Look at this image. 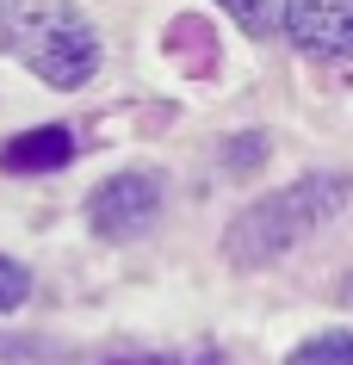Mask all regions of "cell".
Here are the masks:
<instances>
[{
  "mask_svg": "<svg viewBox=\"0 0 353 365\" xmlns=\"http://www.w3.org/2000/svg\"><path fill=\"white\" fill-rule=\"evenodd\" d=\"M68 161H75V130L68 124H31V130H19L0 149V168L6 173H56Z\"/></svg>",
  "mask_w": 353,
  "mask_h": 365,
  "instance_id": "obj_5",
  "label": "cell"
},
{
  "mask_svg": "<svg viewBox=\"0 0 353 365\" xmlns=\"http://www.w3.org/2000/svg\"><path fill=\"white\" fill-rule=\"evenodd\" d=\"M353 205V173L316 168L304 180H285L279 192H260L255 205H242L223 230V254L230 267H273L279 254H292L304 235H316L322 223Z\"/></svg>",
  "mask_w": 353,
  "mask_h": 365,
  "instance_id": "obj_1",
  "label": "cell"
},
{
  "mask_svg": "<svg viewBox=\"0 0 353 365\" xmlns=\"http://www.w3.org/2000/svg\"><path fill=\"white\" fill-rule=\"evenodd\" d=\"M217 6H223L242 31H255V38H260V31H273V19H279V0H217Z\"/></svg>",
  "mask_w": 353,
  "mask_h": 365,
  "instance_id": "obj_7",
  "label": "cell"
},
{
  "mask_svg": "<svg viewBox=\"0 0 353 365\" xmlns=\"http://www.w3.org/2000/svg\"><path fill=\"white\" fill-rule=\"evenodd\" d=\"M161 217V180L155 173H112L87 192V223L106 242H137Z\"/></svg>",
  "mask_w": 353,
  "mask_h": 365,
  "instance_id": "obj_3",
  "label": "cell"
},
{
  "mask_svg": "<svg viewBox=\"0 0 353 365\" xmlns=\"http://www.w3.org/2000/svg\"><path fill=\"white\" fill-rule=\"evenodd\" d=\"M25 297H31V267L0 254V316H6V309H19Z\"/></svg>",
  "mask_w": 353,
  "mask_h": 365,
  "instance_id": "obj_8",
  "label": "cell"
},
{
  "mask_svg": "<svg viewBox=\"0 0 353 365\" xmlns=\"http://www.w3.org/2000/svg\"><path fill=\"white\" fill-rule=\"evenodd\" d=\"M285 365H353V328H322L310 341H297Z\"/></svg>",
  "mask_w": 353,
  "mask_h": 365,
  "instance_id": "obj_6",
  "label": "cell"
},
{
  "mask_svg": "<svg viewBox=\"0 0 353 365\" xmlns=\"http://www.w3.org/2000/svg\"><path fill=\"white\" fill-rule=\"evenodd\" d=\"M0 50L62 93L99 75V31L75 0H0Z\"/></svg>",
  "mask_w": 353,
  "mask_h": 365,
  "instance_id": "obj_2",
  "label": "cell"
},
{
  "mask_svg": "<svg viewBox=\"0 0 353 365\" xmlns=\"http://www.w3.org/2000/svg\"><path fill=\"white\" fill-rule=\"evenodd\" d=\"M106 365H223L217 353H118V359H106Z\"/></svg>",
  "mask_w": 353,
  "mask_h": 365,
  "instance_id": "obj_10",
  "label": "cell"
},
{
  "mask_svg": "<svg viewBox=\"0 0 353 365\" xmlns=\"http://www.w3.org/2000/svg\"><path fill=\"white\" fill-rule=\"evenodd\" d=\"M347 304H353V285H347Z\"/></svg>",
  "mask_w": 353,
  "mask_h": 365,
  "instance_id": "obj_11",
  "label": "cell"
},
{
  "mask_svg": "<svg viewBox=\"0 0 353 365\" xmlns=\"http://www.w3.org/2000/svg\"><path fill=\"white\" fill-rule=\"evenodd\" d=\"M279 31L304 50V56H353V0H285L279 6Z\"/></svg>",
  "mask_w": 353,
  "mask_h": 365,
  "instance_id": "obj_4",
  "label": "cell"
},
{
  "mask_svg": "<svg viewBox=\"0 0 353 365\" xmlns=\"http://www.w3.org/2000/svg\"><path fill=\"white\" fill-rule=\"evenodd\" d=\"M223 161H230V168H260V161H267V136H260V130H242V136H230Z\"/></svg>",
  "mask_w": 353,
  "mask_h": 365,
  "instance_id": "obj_9",
  "label": "cell"
}]
</instances>
